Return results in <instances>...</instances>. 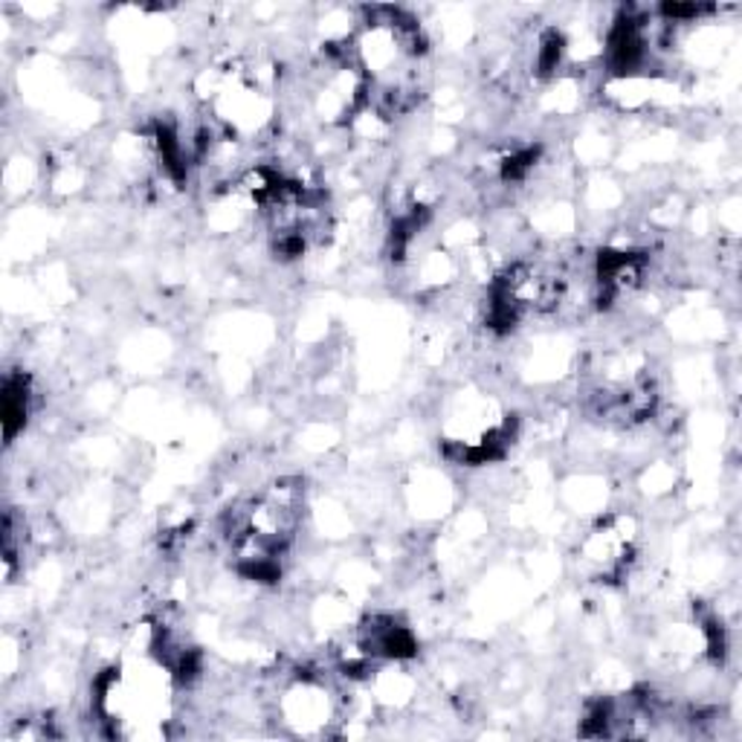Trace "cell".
<instances>
[{
    "instance_id": "1",
    "label": "cell",
    "mask_w": 742,
    "mask_h": 742,
    "mask_svg": "<svg viewBox=\"0 0 742 742\" xmlns=\"http://www.w3.org/2000/svg\"><path fill=\"white\" fill-rule=\"evenodd\" d=\"M29 383L24 374H7L3 381V430H7V444L15 442V435L24 430L29 415Z\"/></svg>"
}]
</instances>
